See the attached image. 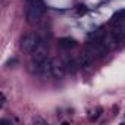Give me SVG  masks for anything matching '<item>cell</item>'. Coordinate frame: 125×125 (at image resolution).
Returning <instances> with one entry per match:
<instances>
[{
  "mask_svg": "<svg viewBox=\"0 0 125 125\" xmlns=\"http://www.w3.org/2000/svg\"><path fill=\"white\" fill-rule=\"evenodd\" d=\"M124 38H125V25H118L112 31H109L107 34H104V37L100 41L103 53H106V52L112 50L113 47H116Z\"/></svg>",
  "mask_w": 125,
  "mask_h": 125,
  "instance_id": "cell-1",
  "label": "cell"
},
{
  "mask_svg": "<svg viewBox=\"0 0 125 125\" xmlns=\"http://www.w3.org/2000/svg\"><path fill=\"white\" fill-rule=\"evenodd\" d=\"M25 3H27V21H28V24H31V25L38 24L46 12L43 0H25Z\"/></svg>",
  "mask_w": 125,
  "mask_h": 125,
  "instance_id": "cell-2",
  "label": "cell"
},
{
  "mask_svg": "<svg viewBox=\"0 0 125 125\" xmlns=\"http://www.w3.org/2000/svg\"><path fill=\"white\" fill-rule=\"evenodd\" d=\"M47 53H49V49H47V44L44 40H40L37 43V46L32 49V52L30 53L31 54V66H32V71L43 65L44 62H47Z\"/></svg>",
  "mask_w": 125,
  "mask_h": 125,
  "instance_id": "cell-3",
  "label": "cell"
},
{
  "mask_svg": "<svg viewBox=\"0 0 125 125\" xmlns=\"http://www.w3.org/2000/svg\"><path fill=\"white\" fill-rule=\"evenodd\" d=\"M68 72L66 62L60 57H54L50 60V75L54 78H63L65 74Z\"/></svg>",
  "mask_w": 125,
  "mask_h": 125,
  "instance_id": "cell-4",
  "label": "cell"
},
{
  "mask_svg": "<svg viewBox=\"0 0 125 125\" xmlns=\"http://www.w3.org/2000/svg\"><path fill=\"white\" fill-rule=\"evenodd\" d=\"M41 38L38 37V34L35 32H28L25 34L22 38H21V50L25 52V53H31L32 49L37 46V43L40 41Z\"/></svg>",
  "mask_w": 125,
  "mask_h": 125,
  "instance_id": "cell-5",
  "label": "cell"
},
{
  "mask_svg": "<svg viewBox=\"0 0 125 125\" xmlns=\"http://www.w3.org/2000/svg\"><path fill=\"white\" fill-rule=\"evenodd\" d=\"M57 43H59V47H60V49H65V50L72 49V47H75V46H77V41H75L74 38H68V37L60 38Z\"/></svg>",
  "mask_w": 125,
  "mask_h": 125,
  "instance_id": "cell-6",
  "label": "cell"
},
{
  "mask_svg": "<svg viewBox=\"0 0 125 125\" xmlns=\"http://www.w3.org/2000/svg\"><path fill=\"white\" fill-rule=\"evenodd\" d=\"M124 19H125V9H119L118 12H115V13L112 15L110 22H112V24H119V22L124 21Z\"/></svg>",
  "mask_w": 125,
  "mask_h": 125,
  "instance_id": "cell-7",
  "label": "cell"
},
{
  "mask_svg": "<svg viewBox=\"0 0 125 125\" xmlns=\"http://www.w3.org/2000/svg\"><path fill=\"white\" fill-rule=\"evenodd\" d=\"M32 121H34L35 124H46V121H44V119H41V118H38V116H37V118H34Z\"/></svg>",
  "mask_w": 125,
  "mask_h": 125,
  "instance_id": "cell-8",
  "label": "cell"
},
{
  "mask_svg": "<svg viewBox=\"0 0 125 125\" xmlns=\"http://www.w3.org/2000/svg\"><path fill=\"white\" fill-rule=\"evenodd\" d=\"M5 103H6V96H5V93H2V103H0V107H3Z\"/></svg>",
  "mask_w": 125,
  "mask_h": 125,
  "instance_id": "cell-9",
  "label": "cell"
}]
</instances>
